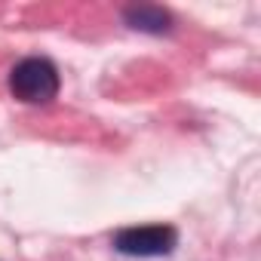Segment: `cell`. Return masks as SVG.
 <instances>
[{
	"mask_svg": "<svg viewBox=\"0 0 261 261\" xmlns=\"http://www.w3.org/2000/svg\"><path fill=\"white\" fill-rule=\"evenodd\" d=\"M178 246L172 224H133L114 233V249L129 258H163Z\"/></svg>",
	"mask_w": 261,
	"mask_h": 261,
	"instance_id": "7a4b0ae2",
	"label": "cell"
},
{
	"mask_svg": "<svg viewBox=\"0 0 261 261\" xmlns=\"http://www.w3.org/2000/svg\"><path fill=\"white\" fill-rule=\"evenodd\" d=\"M59 68L46 56H28L10 71V92L25 105H49L59 95Z\"/></svg>",
	"mask_w": 261,
	"mask_h": 261,
	"instance_id": "6da1fadb",
	"label": "cell"
},
{
	"mask_svg": "<svg viewBox=\"0 0 261 261\" xmlns=\"http://www.w3.org/2000/svg\"><path fill=\"white\" fill-rule=\"evenodd\" d=\"M123 22L133 28V31H142V34H169L172 31V13L163 10V7H154V4H133L123 10Z\"/></svg>",
	"mask_w": 261,
	"mask_h": 261,
	"instance_id": "3957f363",
	"label": "cell"
}]
</instances>
